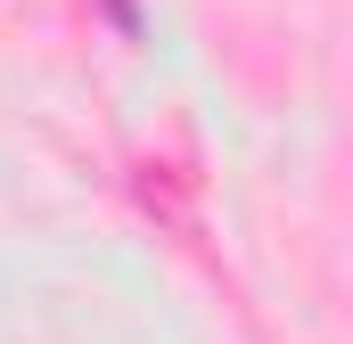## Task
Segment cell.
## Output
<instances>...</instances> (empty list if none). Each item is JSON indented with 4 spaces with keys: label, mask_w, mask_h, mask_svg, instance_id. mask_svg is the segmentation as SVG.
I'll return each mask as SVG.
<instances>
[{
    "label": "cell",
    "mask_w": 353,
    "mask_h": 344,
    "mask_svg": "<svg viewBox=\"0 0 353 344\" xmlns=\"http://www.w3.org/2000/svg\"><path fill=\"white\" fill-rule=\"evenodd\" d=\"M107 8H115V25H123V33H140V17H132V0H107Z\"/></svg>",
    "instance_id": "6da1fadb"
}]
</instances>
